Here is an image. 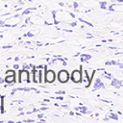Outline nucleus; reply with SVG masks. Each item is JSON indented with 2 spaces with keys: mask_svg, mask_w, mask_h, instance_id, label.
I'll use <instances>...</instances> for the list:
<instances>
[{
  "mask_svg": "<svg viewBox=\"0 0 123 123\" xmlns=\"http://www.w3.org/2000/svg\"><path fill=\"white\" fill-rule=\"evenodd\" d=\"M58 77H59V81H60L61 83H65V82H67L68 79H69V75H68L67 71H65V70L60 71Z\"/></svg>",
  "mask_w": 123,
  "mask_h": 123,
  "instance_id": "obj_1",
  "label": "nucleus"
},
{
  "mask_svg": "<svg viewBox=\"0 0 123 123\" xmlns=\"http://www.w3.org/2000/svg\"><path fill=\"white\" fill-rule=\"evenodd\" d=\"M55 81V72L53 70H48L45 72V82L52 83Z\"/></svg>",
  "mask_w": 123,
  "mask_h": 123,
  "instance_id": "obj_2",
  "label": "nucleus"
},
{
  "mask_svg": "<svg viewBox=\"0 0 123 123\" xmlns=\"http://www.w3.org/2000/svg\"><path fill=\"white\" fill-rule=\"evenodd\" d=\"M6 74H7V77H6L5 81L7 83H12V82H14L15 81V72L13 70L7 71Z\"/></svg>",
  "mask_w": 123,
  "mask_h": 123,
  "instance_id": "obj_3",
  "label": "nucleus"
},
{
  "mask_svg": "<svg viewBox=\"0 0 123 123\" xmlns=\"http://www.w3.org/2000/svg\"><path fill=\"white\" fill-rule=\"evenodd\" d=\"M71 78H72V80H73L75 83L80 82V80H81V72L78 71V70L73 71V73H72V75H71Z\"/></svg>",
  "mask_w": 123,
  "mask_h": 123,
  "instance_id": "obj_4",
  "label": "nucleus"
},
{
  "mask_svg": "<svg viewBox=\"0 0 123 123\" xmlns=\"http://www.w3.org/2000/svg\"><path fill=\"white\" fill-rule=\"evenodd\" d=\"M28 76H29V73H28V71L27 70H23V71H20V83H22V82H24L26 79L28 80V82H30V80L28 79Z\"/></svg>",
  "mask_w": 123,
  "mask_h": 123,
  "instance_id": "obj_5",
  "label": "nucleus"
}]
</instances>
